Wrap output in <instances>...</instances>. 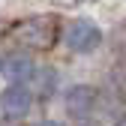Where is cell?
Here are the masks:
<instances>
[{"label":"cell","mask_w":126,"mask_h":126,"mask_svg":"<svg viewBox=\"0 0 126 126\" xmlns=\"http://www.w3.org/2000/svg\"><path fill=\"white\" fill-rule=\"evenodd\" d=\"M60 39V24L54 15H36V18H24L9 30V42L21 45L30 51H45Z\"/></svg>","instance_id":"cell-1"},{"label":"cell","mask_w":126,"mask_h":126,"mask_svg":"<svg viewBox=\"0 0 126 126\" xmlns=\"http://www.w3.org/2000/svg\"><path fill=\"white\" fill-rule=\"evenodd\" d=\"M60 39H63V45L69 51L90 54V51H96L102 45V30L87 18H75V21H66V27L60 30Z\"/></svg>","instance_id":"cell-2"},{"label":"cell","mask_w":126,"mask_h":126,"mask_svg":"<svg viewBox=\"0 0 126 126\" xmlns=\"http://www.w3.org/2000/svg\"><path fill=\"white\" fill-rule=\"evenodd\" d=\"M93 105H96V90L87 87V84H75L66 90V96H63V108H66V114L72 120H87V114L93 111Z\"/></svg>","instance_id":"cell-3"},{"label":"cell","mask_w":126,"mask_h":126,"mask_svg":"<svg viewBox=\"0 0 126 126\" xmlns=\"http://www.w3.org/2000/svg\"><path fill=\"white\" fill-rule=\"evenodd\" d=\"M30 102H33V96L27 93L24 84H9L3 90V96H0V111H3L6 117H24L30 111Z\"/></svg>","instance_id":"cell-4"},{"label":"cell","mask_w":126,"mask_h":126,"mask_svg":"<svg viewBox=\"0 0 126 126\" xmlns=\"http://www.w3.org/2000/svg\"><path fill=\"white\" fill-rule=\"evenodd\" d=\"M36 81V93H39V99H48L51 93L57 90V72L51 69V66H39V69H33V75H30Z\"/></svg>","instance_id":"cell-5"},{"label":"cell","mask_w":126,"mask_h":126,"mask_svg":"<svg viewBox=\"0 0 126 126\" xmlns=\"http://www.w3.org/2000/svg\"><path fill=\"white\" fill-rule=\"evenodd\" d=\"M33 60L30 57H24V54H18V57H12L9 63H6V75L12 78V84H24L30 75H33Z\"/></svg>","instance_id":"cell-6"},{"label":"cell","mask_w":126,"mask_h":126,"mask_svg":"<svg viewBox=\"0 0 126 126\" xmlns=\"http://www.w3.org/2000/svg\"><path fill=\"white\" fill-rule=\"evenodd\" d=\"M60 6H81V3H96V0H54Z\"/></svg>","instance_id":"cell-7"},{"label":"cell","mask_w":126,"mask_h":126,"mask_svg":"<svg viewBox=\"0 0 126 126\" xmlns=\"http://www.w3.org/2000/svg\"><path fill=\"white\" fill-rule=\"evenodd\" d=\"M39 126H63V123H57V120H45V123H39Z\"/></svg>","instance_id":"cell-8"},{"label":"cell","mask_w":126,"mask_h":126,"mask_svg":"<svg viewBox=\"0 0 126 126\" xmlns=\"http://www.w3.org/2000/svg\"><path fill=\"white\" fill-rule=\"evenodd\" d=\"M114 126H126V114H123V117H120V120H117Z\"/></svg>","instance_id":"cell-9"},{"label":"cell","mask_w":126,"mask_h":126,"mask_svg":"<svg viewBox=\"0 0 126 126\" xmlns=\"http://www.w3.org/2000/svg\"><path fill=\"white\" fill-rule=\"evenodd\" d=\"M87 126H96V123H93V120H87Z\"/></svg>","instance_id":"cell-10"},{"label":"cell","mask_w":126,"mask_h":126,"mask_svg":"<svg viewBox=\"0 0 126 126\" xmlns=\"http://www.w3.org/2000/svg\"><path fill=\"white\" fill-rule=\"evenodd\" d=\"M0 72H3V63H0Z\"/></svg>","instance_id":"cell-11"}]
</instances>
